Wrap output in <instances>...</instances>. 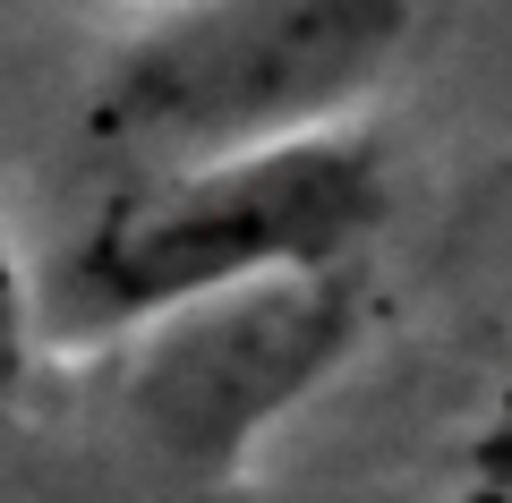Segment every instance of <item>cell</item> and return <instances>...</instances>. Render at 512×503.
I'll return each mask as SVG.
<instances>
[{
	"label": "cell",
	"instance_id": "cell-3",
	"mask_svg": "<svg viewBox=\"0 0 512 503\" xmlns=\"http://www.w3.org/2000/svg\"><path fill=\"white\" fill-rule=\"evenodd\" d=\"M367 299L342 273H274L180 307L146 333L128 418L180 469H239L256 435L282 427L333 367L359 350Z\"/></svg>",
	"mask_w": 512,
	"mask_h": 503
},
{
	"label": "cell",
	"instance_id": "cell-2",
	"mask_svg": "<svg viewBox=\"0 0 512 503\" xmlns=\"http://www.w3.org/2000/svg\"><path fill=\"white\" fill-rule=\"evenodd\" d=\"M419 0H188L111 60L94 128L154 171L325 137L410 52Z\"/></svg>",
	"mask_w": 512,
	"mask_h": 503
},
{
	"label": "cell",
	"instance_id": "cell-1",
	"mask_svg": "<svg viewBox=\"0 0 512 503\" xmlns=\"http://www.w3.org/2000/svg\"><path fill=\"white\" fill-rule=\"evenodd\" d=\"M384 222V162L359 137H299L265 154L154 171L120 188L60 256L52 307L77 333L163 324L180 307L274 273H342Z\"/></svg>",
	"mask_w": 512,
	"mask_h": 503
},
{
	"label": "cell",
	"instance_id": "cell-5",
	"mask_svg": "<svg viewBox=\"0 0 512 503\" xmlns=\"http://www.w3.org/2000/svg\"><path fill=\"white\" fill-rule=\"evenodd\" d=\"M26 342H35V316H26V282H18V256L0 248V401L26 384Z\"/></svg>",
	"mask_w": 512,
	"mask_h": 503
},
{
	"label": "cell",
	"instance_id": "cell-4",
	"mask_svg": "<svg viewBox=\"0 0 512 503\" xmlns=\"http://www.w3.org/2000/svg\"><path fill=\"white\" fill-rule=\"evenodd\" d=\"M427 299L444 307L461 342L512 376V154H495L461 188L436 256H427Z\"/></svg>",
	"mask_w": 512,
	"mask_h": 503
}]
</instances>
